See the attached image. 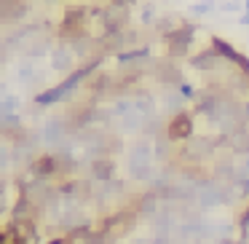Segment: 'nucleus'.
I'll return each instance as SVG.
<instances>
[{
    "mask_svg": "<svg viewBox=\"0 0 249 244\" xmlns=\"http://www.w3.org/2000/svg\"><path fill=\"white\" fill-rule=\"evenodd\" d=\"M166 51H169V59H182L188 56L190 51V43L196 40V24L185 22L182 27H177L172 35H166Z\"/></svg>",
    "mask_w": 249,
    "mask_h": 244,
    "instance_id": "1",
    "label": "nucleus"
},
{
    "mask_svg": "<svg viewBox=\"0 0 249 244\" xmlns=\"http://www.w3.org/2000/svg\"><path fill=\"white\" fill-rule=\"evenodd\" d=\"M193 113H188V110H182V113L172 115V118L166 121V137L172 142H188L193 140Z\"/></svg>",
    "mask_w": 249,
    "mask_h": 244,
    "instance_id": "2",
    "label": "nucleus"
},
{
    "mask_svg": "<svg viewBox=\"0 0 249 244\" xmlns=\"http://www.w3.org/2000/svg\"><path fill=\"white\" fill-rule=\"evenodd\" d=\"M212 49L217 51V54L222 56V59L228 62V65H236L238 73H244V75H249V56L241 54L238 49H233L231 43H228L225 38H217V35H212Z\"/></svg>",
    "mask_w": 249,
    "mask_h": 244,
    "instance_id": "3",
    "label": "nucleus"
},
{
    "mask_svg": "<svg viewBox=\"0 0 249 244\" xmlns=\"http://www.w3.org/2000/svg\"><path fill=\"white\" fill-rule=\"evenodd\" d=\"M150 75L156 78L158 83H163V86H172V89H177L179 83H182V73L177 70V65H174L172 59L150 62Z\"/></svg>",
    "mask_w": 249,
    "mask_h": 244,
    "instance_id": "4",
    "label": "nucleus"
},
{
    "mask_svg": "<svg viewBox=\"0 0 249 244\" xmlns=\"http://www.w3.org/2000/svg\"><path fill=\"white\" fill-rule=\"evenodd\" d=\"M190 67H193V70H201V73H214V70H220V67H225L228 62L222 59L220 54H217L214 49H206V51H201V54H196V56H190Z\"/></svg>",
    "mask_w": 249,
    "mask_h": 244,
    "instance_id": "5",
    "label": "nucleus"
},
{
    "mask_svg": "<svg viewBox=\"0 0 249 244\" xmlns=\"http://www.w3.org/2000/svg\"><path fill=\"white\" fill-rule=\"evenodd\" d=\"M27 3L24 0H0V19L3 24H14V22H22L27 17Z\"/></svg>",
    "mask_w": 249,
    "mask_h": 244,
    "instance_id": "6",
    "label": "nucleus"
},
{
    "mask_svg": "<svg viewBox=\"0 0 249 244\" xmlns=\"http://www.w3.org/2000/svg\"><path fill=\"white\" fill-rule=\"evenodd\" d=\"M72 65H75V54H72L70 46L67 43L54 46V51H51V67H54L56 73H67V75H70Z\"/></svg>",
    "mask_w": 249,
    "mask_h": 244,
    "instance_id": "7",
    "label": "nucleus"
},
{
    "mask_svg": "<svg viewBox=\"0 0 249 244\" xmlns=\"http://www.w3.org/2000/svg\"><path fill=\"white\" fill-rule=\"evenodd\" d=\"M19 81H22L24 86H33V83L40 81V70L35 67V62L24 59L22 65H19Z\"/></svg>",
    "mask_w": 249,
    "mask_h": 244,
    "instance_id": "8",
    "label": "nucleus"
},
{
    "mask_svg": "<svg viewBox=\"0 0 249 244\" xmlns=\"http://www.w3.org/2000/svg\"><path fill=\"white\" fill-rule=\"evenodd\" d=\"M214 8H220L214 0H201V3H193V6H190V14H193V17H206V14H212Z\"/></svg>",
    "mask_w": 249,
    "mask_h": 244,
    "instance_id": "9",
    "label": "nucleus"
},
{
    "mask_svg": "<svg viewBox=\"0 0 249 244\" xmlns=\"http://www.w3.org/2000/svg\"><path fill=\"white\" fill-rule=\"evenodd\" d=\"M0 113H22V102L14 94H6L3 102H0Z\"/></svg>",
    "mask_w": 249,
    "mask_h": 244,
    "instance_id": "10",
    "label": "nucleus"
},
{
    "mask_svg": "<svg viewBox=\"0 0 249 244\" xmlns=\"http://www.w3.org/2000/svg\"><path fill=\"white\" fill-rule=\"evenodd\" d=\"M142 24H145V27H156V22H158V17H156V6H153V3H145V6H142Z\"/></svg>",
    "mask_w": 249,
    "mask_h": 244,
    "instance_id": "11",
    "label": "nucleus"
},
{
    "mask_svg": "<svg viewBox=\"0 0 249 244\" xmlns=\"http://www.w3.org/2000/svg\"><path fill=\"white\" fill-rule=\"evenodd\" d=\"M241 8H244L241 0H225V3H220V11H225V14H236Z\"/></svg>",
    "mask_w": 249,
    "mask_h": 244,
    "instance_id": "12",
    "label": "nucleus"
},
{
    "mask_svg": "<svg viewBox=\"0 0 249 244\" xmlns=\"http://www.w3.org/2000/svg\"><path fill=\"white\" fill-rule=\"evenodd\" d=\"M238 22H241V24H247V27H249V11H244V14H241V19H238Z\"/></svg>",
    "mask_w": 249,
    "mask_h": 244,
    "instance_id": "13",
    "label": "nucleus"
},
{
    "mask_svg": "<svg viewBox=\"0 0 249 244\" xmlns=\"http://www.w3.org/2000/svg\"><path fill=\"white\" fill-rule=\"evenodd\" d=\"M121 3H126L129 8H131V6H137V0H121Z\"/></svg>",
    "mask_w": 249,
    "mask_h": 244,
    "instance_id": "14",
    "label": "nucleus"
}]
</instances>
